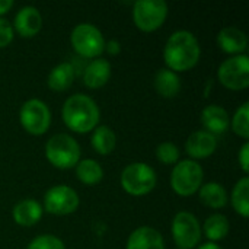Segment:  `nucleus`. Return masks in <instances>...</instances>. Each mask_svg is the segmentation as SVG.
Segmentation results:
<instances>
[{
  "label": "nucleus",
  "instance_id": "4468645a",
  "mask_svg": "<svg viewBox=\"0 0 249 249\" xmlns=\"http://www.w3.org/2000/svg\"><path fill=\"white\" fill-rule=\"evenodd\" d=\"M217 44L228 54H241L248 47L247 34L236 26H226L217 35Z\"/></svg>",
  "mask_w": 249,
  "mask_h": 249
},
{
  "label": "nucleus",
  "instance_id": "bb28decb",
  "mask_svg": "<svg viewBox=\"0 0 249 249\" xmlns=\"http://www.w3.org/2000/svg\"><path fill=\"white\" fill-rule=\"evenodd\" d=\"M156 158L163 165H174L179 159V149L172 142H163L156 147Z\"/></svg>",
  "mask_w": 249,
  "mask_h": 249
},
{
  "label": "nucleus",
  "instance_id": "473e14b6",
  "mask_svg": "<svg viewBox=\"0 0 249 249\" xmlns=\"http://www.w3.org/2000/svg\"><path fill=\"white\" fill-rule=\"evenodd\" d=\"M198 249H223V248H220L219 245H216V244H213V242H207V244L200 245Z\"/></svg>",
  "mask_w": 249,
  "mask_h": 249
},
{
  "label": "nucleus",
  "instance_id": "a878e982",
  "mask_svg": "<svg viewBox=\"0 0 249 249\" xmlns=\"http://www.w3.org/2000/svg\"><path fill=\"white\" fill-rule=\"evenodd\" d=\"M232 128H233V133L238 134L239 137L242 139H248L249 137V104L245 102L242 104L233 118H232Z\"/></svg>",
  "mask_w": 249,
  "mask_h": 249
},
{
  "label": "nucleus",
  "instance_id": "6ab92c4d",
  "mask_svg": "<svg viewBox=\"0 0 249 249\" xmlns=\"http://www.w3.org/2000/svg\"><path fill=\"white\" fill-rule=\"evenodd\" d=\"M74 79V67L71 63H60L57 64L48 74L47 83L48 88L55 90V92H63L66 89H69L73 83Z\"/></svg>",
  "mask_w": 249,
  "mask_h": 249
},
{
  "label": "nucleus",
  "instance_id": "1a4fd4ad",
  "mask_svg": "<svg viewBox=\"0 0 249 249\" xmlns=\"http://www.w3.org/2000/svg\"><path fill=\"white\" fill-rule=\"evenodd\" d=\"M19 120L22 127L34 136H41L47 133L51 124V112L45 102L41 99L26 101L19 112Z\"/></svg>",
  "mask_w": 249,
  "mask_h": 249
},
{
  "label": "nucleus",
  "instance_id": "cd10ccee",
  "mask_svg": "<svg viewBox=\"0 0 249 249\" xmlns=\"http://www.w3.org/2000/svg\"><path fill=\"white\" fill-rule=\"evenodd\" d=\"M26 249H66L61 239L53 235H41L31 241Z\"/></svg>",
  "mask_w": 249,
  "mask_h": 249
},
{
  "label": "nucleus",
  "instance_id": "2f4dec72",
  "mask_svg": "<svg viewBox=\"0 0 249 249\" xmlns=\"http://www.w3.org/2000/svg\"><path fill=\"white\" fill-rule=\"evenodd\" d=\"M13 6V1L12 0H0V15H4L7 13Z\"/></svg>",
  "mask_w": 249,
  "mask_h": 249
},
{
  "label": "nucleus",
  "instance_id": "f257e3e1",
  "mask_svg": "<svg viewBox=\"0 0 249 249\" xmlns=\"http://www.w3.org/2000/svg\"><path fill=\"white\" fill-rule=\"evenodd\" d=\"M200 44L196 35L190 31L181 29L174 32L165 45L163 60L172 71L191 70L200 60Z\"/></svg>",
  "mask_w": 249,
  "mask_h": 249
},
{
  "label": "nucleus",
  "instance_id": "6e6552de",
  "mask_svg": "<svg viewBox=\"0 0 249 249\" xmlns=\"http://www.w3.org/2000/svg\"><path fill=\"white\" fill-rule=\"evenodd\" d=\"M220 83L232 90H242L249 86V58L245 54L225 60L217 71Z\"/></svg>",
  "mask_w": 249,
  "mask_h": 249
},
{
  "label": "nucleus",
  "instance_id": "72a5a7b5",
  "mask_svg": "<svg viewBox=\"0 0 249 249\" xmlns=\"http://www.w3.org/2000/svg\"><path fill=\"white\" fill-rule=\"evenodd\" d=\"M177 249H181V248H177Z\"/></svg>",
  "mask_w": 249,
  "mask_h": 249
},
{
  "label": "nucleus",
  "instance_id": "9d476101",
  "mask_svg": "<svg viewBox=\"0 0 249 249\" xmlns=\"http://www.w3.org/2000/svg\"><path fill=\"white\" fill-rule=\"evenodd\" d=\"M172 236L181 249L196 248L201 241V226L197 217L190 212H179L172 220Z\"/></svg>",
  "mask_w": 249,
  "mask_h": 249
},
{
  "label": "nucleus",
  "instance_id": "c756f323",
  "mask_svg": "<svg viewBox=\"0 0 249 249\" xmlns=\"http://www.w3.org/2000/svg\"><path fill=\"white\" fill-rule=\"evenodd\" d=\"M238 160H239V165L242 168V171L245 174L249 172V143H244L241 150H239V156H238Z\"/></svg>",
  "mask_w": 249,
  "mask_h": 249
},
{
  "label": "nucleus",
  "instance_id": "393cba45",
  "mask_svg": "<svg viewBox=\"0 0 249 249\" xmlns=\"http://www.w3.org/2000/svg\"><path fill=\"white\" fill-rule=\"evenodd\" d=\"M232 206L238 214L248 217L249 214V178H241L232 191Z\"/></svg>",
  "mask_w": 249,
  "mask_h": 249
},
{
  "label": "nucleus",
  "instance_id": "39448f33",
  "mask_svg": "<svg viewBox=\"0 0 249 249\" xmlns=\"http://www.w3.org/2000/svg\"><path fill=\"white\" fill-rule=\"evenodd\" d=\"M203 178H204V172L200 163L191 159L181 160L172 169L171 187L178 196L188 197L200 190L203 184Z\"/></svg>",
  "mask_w": 249,
  "mask_h": 249
},
{
  "label": "nucleus",
  "instance_id": "412c9836",
  "mask_svg": "<svg viewBox=\"0 0 249 249\" xmlns=\"http://www.w3.org/2000/svg\"><path fill=\"white\" fill-rule=\"evenodd\" d=\"M198 191L200 201L210 209H223L228 204V191L219 182H207Z\"/></svg>",
  "mask_w": 249,
  "mask_h": 249
},
{
  "label": "nucleus",
  "instance_id": "ddd939ff",
  "mask_svg": "<svg viewBox=\"0 0 249 249\" xmlns=\"http://www.w3.org/2000/svg\"><path fill=\"white\" fill-rule=\"evenodd\" d=\"M42 26V16L39 10L34 6H25L22 7L13 20V29L23 36V38H31L39 32Z\"/></svg>",
  "mask_w": 249,
  "mask_h": 249
},
{
  "label": "nucleus",
  "instance_id": "f03ea898",
  "mask_svg": "<svg viewBox=\"0 0 249 249\" xmlns=\"http://www.w3.org/2000/svg\"><path fill=\"white\" fill-rule=\"evenodd\" d=\"M64 124L74 133H89L98 127L101 112L96 102L83 93L67 98L61 109Z\"/></svg>",
  "mask_w": 249,
  "mask_h": 249
},
{
  "label": "nucleus",
  "instance_id": "7c9ffc66",
  "mask_svg": "<svg viewBox=\"0 0 249 249\" xmlns=\"http://www.w3.org/2000/svg\"><path fill=\"white\" fill-rule=\"evenodd\" d=\"M105 48H107V51H108L109 54H112V55H115V54H118V53L121 51V45H120V42L115 41V39H111L108 44H105Z\"/></svg>",
  "mask_w": 249,
  "mask_h": 249
},
{
  "label": "nucleus",
  "instance_id": "aec40b11",
  "mask_svg": "<svg viewBox=\"0 0 249 249\" xmlns=\"http://www.w3.org/2000/svg\"><path fill=\"white\" fill-rule=\"evenodd\" d=\"M155 89L163 98H174L181 90V79L175 71L160 69L155 76Z\"/></svg>",
  "mask_w": 249,
  "mask_h": 249
},
{
  "label": "nucleus",
  "instance_id": "dca6fc26",
  "mask_svg": "<svg viewBox=\"0 0 249 249\" xmlns=\"http://www.w3.org/2000/svg\"><path fill=\"white\" fill-rule=\"evenodd\" d=\"M201 123L206 131L214 134H222L229 128L231 120L228 111L220 105H207L201 111Z\"/></svg>",
  "mask_w": 249,
  "mask_h": 249
},
{
  "label": "nucleus",
  "instance_id": "4be33fe9",
  "mask_svg": "<svg viewBox=\"0 0 249 249\" xmlns=\"http://www.w3.org/2000/svg\"><path fill=\"white\" fill-rule=\"evenodd\" d=\"M76 175L83 184L95 185L101 182V179L104 178V169L96 160L83 159V160H79V163L76 165Z\"/></svg>",
  "mask_w": 249,
  "mask_h": 249
},
{
  "label": "nucleus",
  "instance_id": "c85d7f7f",
  "mask_svg": "<svg viewBox=\"0 0 249 249\" xmlns=\"http://www.w3.org/2000/svg\"><path fill=\"white\" fill-rule=\"evenodd\" d=\"M13 26L9 20L0 18V48L9 45L13 39Z\"/></svg>",
  "mask_w": 249,
  "mask_h": 249
},
{
  "label": "nucleus",
  "instance_id": "7ed1b4c3",
  "mask_svg": "<svg viewBox=\"0 0 249 249\" xmlns=\"http://www.w3.org/2000/svg\"><path fill=\"white\" fill-rule=\"evenodd\" d=\"M45 156L53 166L58 169H70L80 160V146L71 136L58 133L48 139L45 144Z\"/></svg>",
  "mask_w": 249,
  "mask_h": 249
},
{
  "label": "nucleus",
  "instance_id": "f3484780",
  "mask_svg": "<svg viewBox=\"0 0 249 249\" xmlns=\"http://www.w3.org/2000/svg\"><path fill=\"white\" fill-rule=\"evenodd\" d=\"M111 77V64L105 58H93L85 69L83 83L90 89H98L107 85Z\"/></svg>",
  "mask_w": 249,
  "mask_h": 249
},
{
  "label": "nucleus",
  "instance_id": "2eb2a0df",
  "mask_svg": "<svg viewBox=\"0 0 249 249\" xmlns=\"http://www.w3.org/2000/svg\"><path fill=\"white\" fill-rule=\"evenodd\" d=\"M125 249H165V244L159 231L142 226L128 236Z\"/></svg>",
  "mask_w": 249,
  "mask_h": 249
},
{
  "label": "nucleus",
  "instance_id": "423d86ee",
  "mask_svg": "<svg viewBox=\"0 0 249 249\" xmlns=\"http://www.w3.org/2000/svg\"><path fill=\"white\" fill-rule=\"evenodd\" d=\"M73 50L86 58H95L105 50V39L102 32L92 23H79L70 35Z\"/></svg>",
  "mask_w": 249,
  "mask_h": 249
},
{
  "label": "nucleus",
  "instance_id": "5701e85b",
  "mask_svg": "<svg viewBox=\"0 0 249 249\" xmlns=\"http://www.w3.org/2000/svg\"><path fill=\"white\" fill-rule=\"evenodd\" d=\"M115 144H117V137L109 127L99 125L93 130L92 146L99 155H109L115 149Z\"/></svg>",
  "mask_w": 249,
  "mask_h": 249
},
{
  "label": "nucleus",
  "instance_id": "0eeeda50",
  "mask_svg": "<svg viewBox=\"0 0 249 249\" xmlns=\"http://www.w3.org/2000/svg\"><path fill=\"white\" fill-rule=\"evenodd\" d=\"M168 16V4L163 0H139L133 7V19L139 29L152 32L160 28Z\"/></svg>",
  "mask_w": 249,
  "mask_h": 249
},
{
  "label": "nucleus",
  "instance_id": "9b49d317",
  "mask_svg": "<svg viewBox=\"0 0 249 249\" xmlns=\"http://www.w3.org/2000/svg\"><path fill=\"white\" fill-rule=\"evenodd\" d=\"M44 207L51 214L66 216L77 210L79 196L69 185H55L45 193Z\"/></svg>",
  "mask_w": 249,
  "mask_h": 249
},
{
  "label": "nucleus",
  "instance_id": "f8f14e48",
  "mask_svg": "<svg viewBox=\"0 0 249 249\" xmlns=\"http://www.w3.org/2000/svg\"><path fill=\"white\" fill-rule=\"evenodd\" d=\"M217 147V140L216 137L206 131V130H198L194 131L185 143V150L193 159H204L209 158L214 153Z\"/></svg>",
  "mask_w": 249,
  "mask_h": 249
},
{
  "label": "nucleus",
  "instance_id": "b1692460",
  "mask_svg": "<svg viewBox=\"0 0 249 249\" xmlns=\"http://www.w3.org/2000/svg\"><path fill=\"white\" fill-rule=\"evenodd\" d=\"M229 229H231L229 220L223 214H212L204 222V226H203L204 235L210 241H213V244L216 241H222L223 238H226L228 233H229Z\"/></svg>",
  "mask_w": 249,
  "mask_h": 249
},
{
  "label": "nucleus",
  "instance_id": "a211bd4d",
  "mask_svg": "<svg viewBox=\"0 0 249 249\" xmlns=\"http://www.w3.org/2000/svg\"><path fill=\"white\" fill-rule=\"evenodd\" d=\"M12 216L19 226H34L42 217V207L36 200L25 198L13 207Z\"/></svg>",
  "mask_w": 249,
  "mask_h": 249
},
{
  "label": "nucleus",
  "instance_id": "20e7f679",
  "mask_svg": "<svg viewBox=\"0 0 249 249\" xmlns=\"http://www.w3.org/2000/svg\"><path fill=\"white\" fill-rule=\"evenodd\" d=\"M158 182L156 172L143 162H136L124 168L121 174V187L125 193L140 197L149 194Z\"/></svg>",
  "mask_w": 249,
  "mask_h": 249
}]
</instances>
